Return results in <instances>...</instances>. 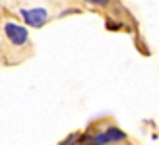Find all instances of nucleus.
Instances as JSON below:
<instances>
[{
  "mask_svg": "<svg viewBox=\"0 0 159 145\" xmlns=\"http://www.w3.org/2000/svg\"><path fill=\"white\" fill-rule=\"evenodd\" d=\"M21 18L25 20L27 25L31 27H43L47 20H49V14H47L45 8H31V10H20Z\"/></svg>",
  "mask_w": 159,
  "mask_h": 145,
  "instance_id": "2",
  "label": "nucleus"
},
{
  "mask_svg": "<svg viewBox=\"0 0 159 145\" xmlns=\"http://www.w3.org/2000/svg\"><path fill=\"white\" fill-rule=\"evenodd\" d=\"M4 35L8 37V41H10L14 46H21V45H25L27 43V29L23 27V25H18V23H14V21H6L4 23Z\"/></svg>",
  "mask_w": 159,
  "mask_h": 145,
  "instance_id": "1",
  "label": "nucleus"
},
{
  "mask_svg": "<svg viewBox=\"0 0 159 145\" xmlns=\"http://www.w3.org/2000/svg\"><path fill=\"white\" fill-rule=\"evenodd\" d=\"M89 145H99V143H89Z\"/></svg>",
  "mask_w": 159,
  "mask_h": 145,
  "instance_id": "5",
  "label": "nucleus"
},
{
  "mask_svg": "<svg viewBox=\"0 0 159 145\" xmlns=\"http://www.w3.org/2000/svg\"><path fill=\"white\" fill-rule=\"evenodd\" d=\"M105 135H107L109 143H120V141L126 139V134H124L122 130H118V128H115V126L107 128V130H105Z\"/></svg>",
  "mask_w": 159,
  "mask_h": 145,
  "instance_id": "3",
  "label": "nucleus"
},
{
  "mask_svg": "<svg viewBox=\"0 0 159 145\" xmlns=\"http://www.w3.org/2000/svg\"><path fill=\"white\" fill-rule=\"evenodd\" d=\"M89 4H95V6H107L111 0H87Z\"/></svg>",
  "mask_w": 159,
  "mask_h": 145,
  "instance_id": "4",
  "label": "nucleus"
}]
</instances>
